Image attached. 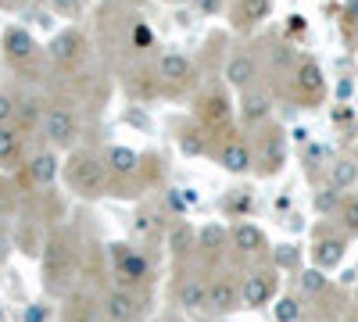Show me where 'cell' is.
Here are the masks:
<instances>
[{
  "label": "cell",
  "instance_id": "18",
  "mask_svg": "<svg viewBox=\"0 0 358 322\" xmlns=\"http://www.w3.org/2000/svg\"><path fill=\"white\" fill-rule=\"evenodd\" d=\"M54 175H57V158L50 151L33 154V161H29V180L36 186H47V183H54Z\"/></svg>",
  "mask_w": 358,
  "mask_h": 322
},
{
  "label": "cell",
  "instance_id": "8",
  "mask_svg": "<svg viewBox=\"0 0 358 322\" xmlns=\"http://www.w3.org/2000/svg\"><path fill=\"white\" fill-rule=\"evenodd\" d=\"M251 161H255V154H251V147H244L241 140H229V143H222V151H219V165H222L226 172H233V175H244V172L251 168Z\"/></svg>",
  "mask_w": 358,
  "mask_h": 322
},
{
  "label": "cell",
  "instance_id": "3",
  "mask_svg": "<svg viewBox=\"0 0 358 322\" xmlns=\"http://www.w3.org/2000/svg\"><path fill=\"white\" fill-rule=\"evenodd\" d=\"M273 290H276L273 272H248L244 283H241V305L244 308H262V305H268Z\"/></svg>",
  "mask_w": 358,
  "mask_h": 322
},
{
  "label": "cell",
  "instance_id": "9",
  "mask_svg": "<svg viewBox=\"0 0 358 322\" xmlns=\"http://www.w3.org/2000/svg\"><path fill=\"white\" fill-rule=\"evenodd\" d=\"M283 154H287V143H283V133L280 129H268L262 136V151H258V161H262V172H276L283 165Z\"/></svg>",
  "mask_w": 358,
  "mask_h": 322
},
{
  "label": "cell",
  "instance_id": "5",
  "mask_svg": "<svg viewBox=\"0 0 358 322\" xmlns=\"http://www.w3.org/2000/svg\"><path fill=\"white\" fill-rule=\"evenodd\" d=\"M83 54H86V40L76 33V29L54 36V43H50V57H54V61H62V65H79Z\"/></svg>",
  "mask_w": 358,
  "mask_h": 322
},
{
  "label": "cell",
  "instance_id": "10",
  "mask_svg": "<svg viewBox=\"0 0 358 322\" xmlns=\"http://www.w3.org/2000/svg\"><path fill=\"white\" fill-rule=\"evenodd\" d=\"M229 240H233L236 251H244V254H262L265 251V233L258 226H251V222H236L229 229Z\"/></svg>",
  "mask_w": 358,
  "mask_h": 322
},
{
  "label": "cell",
  "instance_id": "16",
  "mask_svg": "<svg viewBox=\"0 0 358 322\" xmlns=\"http://www.w3.org/2000/svg\"><path fill=\"white\" fill-rule=\"evenodd\" d=\"M69 247H65V240H50L47 247H43V272L50 276V279H57V276H65V265H69Z\"/></svg>",
  "mask_w": 358,
  "mask_h": 322
},
{
  "label": "cell",
  "instance_id": "12",
  "mask_svg": "<svg viewBox=\"0 0 358 322\" xmlns=\"http://www.w3.org/2000/svg\"><path fill=\"white\" fill-rule=\"evenodd\" d=\"M236 305H241V286H233L229 279H215L212 286H208V308L215 312H233Z\"/></svg>",
  "mask_w": 358,
  "mask_h": 322
},
{
  "label": "cell",
  "instance_id": "17",
  "mask_svg": "<svg viewBox=\"0 0 358 322\" xmlns=\"http://www.w3.org/2000/svg\"><path fill=\"white\" fill-rule=\"evenodd\" d=\"M265 115H268V97L262 90H248L241 97V119H244V126H258Z\"/></svg>",
  "mask_w": 358,
  "mask_h": 322
},
{
  "label": "cell",
  "instance_id": "28",
  "mask_svg": "<svg viewBox=\"0 0 358 322\" xmlns=\"http://www.w3.org/2000/svg\"><path fill=\"white\" fill-rule=\"evenodd\" d=\"M301 286L308 290V294H319V290L326 286V276L319 269H308V272H301Z\"/></svg>",
  "mask_w": 358,
  "mask_h": 322
},
{
  "label": "cell",
  "instance_id": "14",
  "mask_svg": "<svg viewBox=\"0 0 358 322\" xmlns=\"http://www.w3.org/2000/svg\"><path fill=\"white\" fill-rule=\"evenodd\" d=\"M104 312H108L111 322H129L136 315V298L129 290H111L108 301H104Z\"/></svg>",
  "mask_w": 358,
  "mask_h": 322
},
{
  "label": "cell",
  "instance_id": "25",
  "mask_svg": "<svg viewBox=\"0 0 358 322\" xmlns=\"http://www.w3.org/2000/svg\"><path fill=\"white\" fill-rule=\"evenodd\" d=\"M18 154V129L0 126V161H11Z\"/></svg>",
  "mask_w": 358,
  "mask_h": 322
},
{
  "label": "cell",
  "instance_id": "34",
  "mask_svg": "<svg viewBox=\"0 0 358 322\" xmlns=\"http://www.w3.org/2000/svg\"><path fill=\"white\" fill-rule=\"evenodd\" d=\"M4 258H8V233L0 229V261H4Z\"/></svg>",
  "mask_w": 358,
  "mask_h": 322
},
{
  "label": "cell",
  "instance_id": "23",
  "mask_svg": "<svg viewBox=\"0 0 358 322\" xmlns=\"http://www.w3.org/2000/svg\"><path fill=\"white\" fill-rule=\"evenodd\" d=\"M179 305H183L187 312H197L208 305V286L201 279H187L183 286H179Z\"/></svg>",
  "mask_w": 358,
  "mask_h": 322
},
{
  "label": "cell",
  "instance_id": "2",
  "mask_svg": "<svg viewBox=\"0 0 358 322\" xmlns=\"http://www.w3.org/2000/svg\"><path fill=\"white\" fill-rule=\"evenodd\" d=\"M40 133L47 136V143H54V147H72V140L79 136V122L69 108H50L40 119Z\"/></svg>",
  "mask_w": 358,
  "mask_h": 322
},
{
  "label": "cell",
  "instance_id": "7",
  "mask_svg": "<svg viewBox=\"0 0 358 322\" xmlns=\"http://www.w3.org/2000/svg\"><path fill=\"white\" fill-rule=\"evenodd\" d=\"M190 75H194V65H190V57H183V54H165L162 61H158V79L165 82V86H183V82H190Z\"/></svg>",
  "mask_w": 358,
  "mask_h": 322
},
{
  "label": "cell",
  "instance_id": "13",
  "mask_svg": "<svg viewBox=\"0 0 358 322\" xmlns=\"http://www.w3.org/2000/svg\"><path fill=\"white\" fill-rule=\"evenodd\" d=\"M344 251H348V244H344L341 237H322V240L315 244L312 258H315V265H319V269H337V265H341V258H344Z\"/></svg>",
  "mask_w": 358,
  "mask_h": 322
},
{
  "label": "cell",
  "instance_id": "15",
  "mask_svg": "<svg viewBox=\"0 0 358 322\" xmlns=\"http://www.w3.org/2000/svg\"><path fill=\"white\" fill-rule=\"evenodd\" d=\"M226 79H229L233 86H241V90H248V86L255 82V57H251V54H236V57H229Z\"/></svg>",
  "mask_w": 358,
  "mask_h": 322
},
{
  "label": "cell",
  "instance_id": "36",
  "mask_svg": "<svg viewBox=\"0 0 358 322\" xmlns=\"http://www.w3.org/2000/svg\"><path fill=\"white\" fill-rule=\"evenodd\" d=\"M36 0H11V8H33Z\"/></svg>",
  "mask_w": 358,
  "mask_h": 322
},
{
  "label": "cell",
  "instance_id": "29",
  "mask_svg": "<svg viewBox=\"0 0 358 322\" xmlns=\"http://www.w3.org/2000/svg\"><path fill=\"white\" fill-rule=\"evenodd\" d=\"M337 197H341L337 190H330V186H326V190L315 197V208H319V212H334V208H341V200H337Z\"/></svg>",
  "mask_w": 358,
  "mask_h": 322
},
{
  "label": "cell",
  "instance_id": "20",
  "mask_svg": "<svg viewBox=\"0 0 358 322\" xmlns=\"http://www.w3.org/2000/svg\"><path fill=\"white\" fill-rule=\"evenodd\" d=\"M273 11V0H241V8H236V25H258L268 18Z\"/></svg>",
  "mask_w": 358,
  "mask_h": 322
},
{
  "label": "cell",
  "instance_id": "32",
  "mask_svg": "<svg viewBox=\"0 0 358 322\" xmlns=\"http://www.w3.org/2000/svg\"><path fill=\"white\" fill-rule=\"evenodd\" d=\"M54 8L62 15H79L83 11V0H54Z\"/></svg>",
  "mask_w": 358,
  "mask_h": 322
},
{
  "label": "cell",
  "instance_id": "19",
  "mask_svg": "<svg viewBox=\"0 0 358 322\" xmlns=\"http://www.w3.org/2000/svg\"><path fill=\"white\" fill-rule=\"evenodd\" d=\"M355 183H358V165H355L351 158L334 161V168H330V190L344 193V190H351Z\"/></svg>",
  "mask_w": 358,
  "mask_h": 322
},
{
  "label": "cell",
  "instance_id": "4",
  "mask_svg": "<svg viewBox=\"0 0 358 322\" xmlns=\"http://www.w3.org/2000/svg\"><path fill=\"white\" fill-rule=\"evenodd\" d=\"M294 82H297V97H301V101H319L326 94V79H322V68L315 61H301V65H297Z\"/></svg>",
  "mask_w": 358,
  "mask_h": 322
},
{
  "label": "cell",
  "instance_id": "30",
  "mask_svg": "<svg viewBox=\"0 0 358 322\" xmlns=\"http://www.w3.org/2000/svg\"><path fill=\"white\" fill-rule=\"evenodd\" d=\"M276 265H283V269H294V265H297V251H294L290 244L276 247Z\"/></svg>",
  "mask_w": 358,
  "mask_h": 322
},
{
  "label": "cell",
  "instance_id": "37",
  "mask_svg": "<svg viewBox=\"0 0 358 322\" xmlns=\"http://www.w3.org/2000/svg\"><path fill=\"white\" fill-rule=\"evenodd\" d=\"M355 43H358V18H355Z\"/></svg>",
  "mask_w": 358,
  "mask_h": 322
},
{
  "label": "cell",
  "instance_id": "21",
  "mask_svg": "<svg viewBox=\"0 0 358 322\" xmlns=\"http://www.w3.org/2000/svg\"><path fill=\"white\" fill-rule=\"evenodd\" d=\"M118 272H122L129 283H143V279H147V261H143L136 251L118 247Z\"/></svg>",
  "mask_w": 358,
  "mask_h": 322
},
{
  "label": "cell",
  "instance_id": "31",
  "mask_svg": "<svg viewBox=\"0 0 358 322\" xmlns=\"http://www.w3.org/2000/svg\"><path fill=\"white\" fill-rule=\"evenodd\" d=\"M15 115V101L8 94H0V126H8V119Z\"/></svg>",
  "mask_w": 358,
  "mask_h": 322
},
{
  "label": "cell",
  "instance_id": "11",
  "mask_svg": "<svg viewBox=\"0 0 358 322\" xmlns=\"http://www.w3.org/2000/svg\"><path fill=\"white\" fill-rule=\"evenodd\" d=\"M4 54L11 57L15 65H22V61H29V57L36 54V43H33V36H29L25 29H15L11 25L8 33H4Z\"/></svg>",
  "mask_w": 358,
  "mask_h": 322
},
{
  "label": "cell",
  "instance_id": "26",
  "mask_svg": "<svg viewBox=\"0 0 358 322\" xmlns=\"http://www.w3.org/2000/svg\"><path fill=\"white\" fill-rule=\"evenodd\" d=\"M273 315H276V322H297L301 319V305H297V298H283Z\"/></svg>",
  "mask_w": 358,
  "mask_h": 322
},
{
  "label": "cell",
  "instance_id": "24",
  "mask_svg": "<svg viewBox=\"0 0 358 322\" xmlns=\"http://www.w3.org/2000/svg\"><path fill=\"white\" fill-rule=\"evenodd\" d=\"M337 215H341L344 233L358 237V197H344V200H341V208H337Z\"/></svg>",
  "mask_w": 358,
  "mask_h": 322
},
{
  "label": "cell",
  "instance_id": "6",
  "mask_svg": "<svg viewBox=\"0 0 358 322\" xmlns=\"http://www.w3.org/2000/svg\"><path fill=\"white\" fill-rule=\"evenodd\" d=\"M229 119H233V108H229V101L222 94H208L201 101V122H204V129H212V133L226 129Z\"/></svg>",
  "mask_w": 358,
  "mask_h": 322
},
{
  "label": "cell",
  "instance_id": "1",
  "mask_svg": "<svg viewBox=\"0 0 358 322\" xmlns=\"http://www.w3.org/2000/svg\"><path fill=\"white\" fill-rule=\"evenodd\" d=\"M65 172H69L72 190H79L86 197H94V193L104 190V165L94 154H72L69 165H65Z\"/></svg>",
  "mask_w": 358,
  "mask_h": 322
},
{
  "label": "cell",
  "instance_id": "22",
  "mask_svg": "<svg viewBox=\"0 0 358 322\" xmlns=\"http://www.w3.org/2000/svg\"><path fill=\"white\" fill-rule=\"evenodd\" d=\"M104 161H108V168H111L115 175H129V172H136L140 154H136V151H129V147H108Z\"/></svg>",
  "mask_w": 358,
  "mask_h": 322
},
{
  "label": "cell",
  "instance_id": "35",
  "mask_svg": "<svg viewBox=\"0 0 358 322\" xmlns=\"http://www.w3.org/2000/svg\"><path fill=\"white\" fill-rule=\"evenodd\" d=\"M201 8L204 11H219V0H201Z\"/></svg>",
  "mask_w": 358,
  "mask_h": 322
},
{
  "label": "cell",
  "instance_id": "27",
  "mask_svg": "<svg viewBox=\"0 0 358 322\" xmlns=\"http://www.w3.org/2000/svg\"><path fill=\"white\" fill-rule=\"evenodd\" d=\"M179 147H183L187 154H201V151H204V133H201V129H183V136H179Z\"/></svg>",
  "mask_w": 358,
  "mask_h": 322
},
{
  "label": "cell",
  "instance_id": "33",
  "mask_svg": "<svg viewBox=\"0 0 358 322\" xmlns=\"http://www.w3.org/2000/svg\"><path fill=\"white\" fill-rule=\"evenodd\" d=\"M29 322H47V308H29Z\"/></svg>",
  "mask_w": 358,
  "mask_h": 322
}]
</instances>
